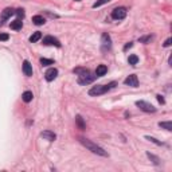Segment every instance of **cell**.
Listing matches in <instances>:
<instances>
[{"instance_id":"obj_1","label":"cell","mask_w":172,"mask_h":172,"mask_svg":"<svg viewBox=\"0 0 172 172\" xmlns=\"http://www.w3.org/2000/svg\"><path fill=\"white\" fill-rule=\"evenodd\" d=\"M79 143H81L84 147H86L89 151H91L93 153H96V155H98V156H104V157H106L108 156V152L104 149V148H101L100 145H97V144H94L93 141H90V140H88V139H85V137H79Z\"/></svg>"},{"instance_id":"obj_2","label":"cell","mask_w":172,"mask_h":172,"mask_svg":"<svg viewBox=\"0 0 172 172\" xmlns=\"http://www.w3.org/2000/svg\"><path fill=\"white\" fill-rule=\"evenodd\" d=\"M116 85H117L116 82H110L109 85H97V86H93V88L89 90V96L97 97V96H101V94H105V93H108L110 89H113Z\"/></svg>"},{"instance_id":"obj_3","label":"cell","mask_w":172,"mask_h":172,"mask_svg":"<svg viewBox=\"0 0 172 172\" xmlns=\"http://www.w3.org/2000/svg\"><path fill=\"white\" fill-rule=\"evenodd\" d=\"M96 79V75H91L90 74V71H85L84 74H79L78 75V84L79 85H89V84H91V82Z\"/></svg>"},{"instance_id":"obj_4","label":"cell","mask_w":172,"mask_h":172,"mask_svg":"<svg viewBox=\"0 0 172 172\" xmlns=\"http://www.w3.org/2000/svg\"><path fill=\"white\" fill-rule=\"evenodd\" d=\"M136 106H139L143 112H147V113H155V112H156V108L147 101H137Z\"/></svg>"},{"instance_id":"obj_5","label":"cell","mask_w":172,"mask_h":172,"mask_svg":"<svg viewBox=\"0 0 172 172\" xmlns=\"http://www.w3.org/2000/svg\"><path fill=\"white\" fill-rule=\"evenodd\" d=\"M127 16V8L124 7H117L112 11V18L116 19V20H121Z\"/></svg>"},{"instance_id":"obj_6","label":"cell","mask_w":172,"mask_h":172,"mask_svg":"<svg viewBox=\"0 0 172 172\" xmlns=\"http://www.w3.org/2000/svg\"><path fill=\"white\" fill-rule=\"evenodd\" d=\"M101 48L102 51H108L112 48V41H110V36L108 34H102V38H101Z\"/></svg>"},{"instance_id":"obj_7","label":"cell","mask_w":172,"mask_h":172,"mask_svg":"<svg viewBox=\"0 0 172 172\" xmlns=\"http://www.w3.org/2000/svg\"><path fill=\"white\" fill-rule=\"evenodd\" d=\"M43 45H46V46H57V47H61V42H59L57 38L51 36V35H47V36H45V38H43Z\"/></svg>"},{"instance_id":"obj_8","label":"cell","mask_w":172,"mask_h":172,"mask_svg":"<svg viewBox=\"0 0 172 172\" xmlns=\"http://www.w3.org/2000/svg\"><path fill=\"white\" fill-rule=\"evenodd\" d=\"M124 84L127 85V86L137 88V86H139V79H137V75H136V74H131V75H128L127 78H125Z\"/></svg>"},{"instance_id":"obj_9","label":"cell","mask_w":172,"mask_h":172,"mask_svg":"<svg viewBox=\"0 0 172 172\" xmlns=\"http://www.w3.org/2000/svg\"><path fill=\"white\" fill-rule=\"evenodd\" d=\"M57 75H58V70H57V69H54V67H51V69H48V70L46 71L45 78H46V81L51 82V81H54V79L57 78Z\"/></svg>"},{"instance_id":"obj_10","label":"cell","mask_w":172,"mask_h":172,"mask_svg":"<svg viewBox=\"0 0 172 172\" xmlns=\"http://www.w3.org/2000/svg\"><path fill=\"white\" fill-rule=\"evenodd\" d=\"M23 73H24L26 77H31V75H32V65H31L28 61L23 62Z\"/></svg>"},{"instance_id":"obj_11","label":"cell","mask_w":172,"mask_h":172,"mask_svg":"<svg viewBox=\"0 0 172 172\" xmlns=\"http://www.w3.org/2000/svg\"><path fill=\"white\" fill-rule=\"evenodd\" d=\"M41 136L45 140H48V141H54V140L57 139V134L54 133V132H51V131H43L41 133Z\"/></svg>"},{"instance_id":"obj_12","label":"cell","mask_w":172,"mask_h":172,"mask_svg":"<svg viewBox=\"0 0 172 172\" xmlns=\"http://www.w3.org/2000/svg\"><path fill=\"white\" fill-rule=\"evenodd\" d=\"M106 73H108V67L105 65L97 66V69H96V77H102V75H105Z\"/></svg>"},{"instance_id":"obj_13","label":"cell","mask_w":172,"mask_h":172,"mask_svg":"<svg viewBox=\"0 0 172 172\" xmlns=\"http://www.w3.org/2000/svg\"><path fill=\"white\" fill-rule=\"evenodd\" d=\"M14 14H15V11H14L12 8H5V10L2 12V20H7V19H10Z\"/></svg>"},{"instance_id":"obj_14","label":"cell","mask_w":172,"mask_h":172,"mask_svg":"<svg viewBox=\"0 0 172 172\" xmlns=\"http://www.w3.org/2000/svg\"><path fill=\"white\" fill-rule=\"evenodd\" d=\"M32 97H34V94H32V91H30V90L24 91V93L22 94V100L24 102H31L32 101Z\"/></svg>"},{"instance_id":"obj_15","label":"cell","mask_w":172,"mask_h":172,"mask_svg":"<svg viewBox=\"0 0 172 172\" xmlns=\"http://www.w3.org/2000/svg\"><path fill=\"white\" fill-rule=\"evenodd\" d=\"M11 28L12 30H22V27H23V22L20 20V19H16V20H14V22H11Z\"/></svg>"},{"instance_id":"obj_16","label":"cell","mask_w":172,"mask_h":172,"mask_svg":"<svg viewBox=\"0 0 172 172\" xmlns=\"http://www.w3.org/2000/svg\"><path fill=\"white\" fill-rule=\"evenodd\" d=\"M32 22H34V24H36V26H42V24H45L46 20L42 15H35L32 18Z\"/></svg>"},{"instance_id":"obj_17","label":"cell","mask_w":172,"mask_h":172,"mask_svg":"<svg viewBox=\"0 0 172 172\" xmlns=\"http://www.w3.org/2000/svg\"><path fill=\"white\" fill-rule=\"evenodd\" d=\"M41 38H42V32H41V31H36V32H34L32 35L30 36V42L31 43H35V42H38Z\"/></svg>"},{"instance_id":"obj_18","label":"cell","mask_w":172,"mask_h":172,"mask_svg":"<svg viewBox=\"0 0 172 172\" xmlns=\"http://www.w3.org/2000/svg\"><path fill=\"white\" fill-rule=\"evenodd\" d=\"M159 127H160V128H164L165 131H172V122H171V121L159 122Z\"/></svg>"},{"instance_id":"obj_19","label":"cell","mask_w":172,"mask_h":172,"mask_svg":"<svg viewBox=\"0 0 172 172\" xmlns=\"http://www.w3.org/2000/svg\"><path fill=\"white\" fill-rule=\"evenodd\" d=\"M147 156L149 157V160H152V163H153V164H156V165L160 164V159H159L157 156H155L153 153H151V152H147Z\"/></svg>"},{"instance_id":"obj_20","label":"cell","mask_w":172,"mask_h":172,"mask_svg":"<svg viewBox=\"0 0 172 172\" xmlns=\"http://www.w3.org/2000/svg\"><path fill=\"white\" fill-rule=\"evenodd\" d=\"M128 62H129V65L136 66V65H137V62H139V58H137V55H129Z\"/></svg>"},{"instance_id":"obj_21","label":"cell","mask_w":172,"mask_h":172,"mask_svg":"<svg viewBox=\"0 0 172 172\" xmlns=\"http://www.w3.org/2000/svg\"><path fill=\"white\" fill-rule=\"evenodd\" d=\"M75 121H77V124H78V127L81 128V129H85V122H84V120H82V117L81 116H77L75 117Z\"/></svg>"},{"instance_id":"obj_22","label":"cell","mask_w":172,"mask_h":172,"mask_svg":"<svg viewBox=\"0 0 172 172\" xmlns=\"http://www.w3.org/2000/svg\"><path fill=\"white\" fill-rule=\"evenodd\" d=\"M41 63H42V66H50V65H54V61H53V59L42 58L41 59Z\"/></svg>"},{"instance_id":"obj_23","label":"cell","mask_w":172,"mask_h":172,"mask_svg":"<svg viewBox=\"0 0 172 172\" xmlns=\"http://www.w3.org/2000/svg\"><path fill=\"white\" fill-rule=\"evenodd\" d=\"M110 0H97L96 3L93 4V8H97V7H100V5H102V4H106V3H109Z\"/></svg>"},{"instance_id":"obj_24","label":"cell","mask_w":172,"mask_h":172,"mask_svg":"<svg viewBox=\"0 0 172 172\" xmlns=\"http://www.w3.org/2000/svg\"><path fill=\"white\" fill-rule=\"evenodd\" d=\"M15 14L19 16V18H22V19L24 18V10H22V8H19V10H16V11H15Z\"/></svg>"},{"instance_id":"obj_25","label":"cell","mask_w":172,"mask_h":172,"mask_svg":"<svg viewBox=\"0 0 172 172\" xmlns=\"http://www.w3.org/2000/svg\"><path fill=\"white\" fill-rule=\"evenodd\" d=\"M145 139H147V140H149V141H152V143H155V144H157V145H161V144H163L161 141H157V140H156V139H153V137L147 136V137H145Z\"/></svg>"},{"instance_id":"obj_26","label":"cell","mask_w":172,"mask_h":172,"mask_svg":"<svg viewBox=\"0 0 172 172\" xmlns=\"http://www.w3.org/2000/svg\"><path fill=\"white\" fill-rule=\"evenodd\" d=\"M8 39H10V35H8V34H0V41L5 42V41H8Z\"/></svg>"},{"instance_id":"obj_27","label":"cell","mask_w":172,"mask_h":172,"mask_svg":"<svg viewBox=\"0 0 172 172\" xmlns=\"http://www.w3.org/2000/svg\"><path fill=\"white\" fill-rule=\"evenodd\" d=\"M152 41V36H145V38H140V42L141 43H148Z\"/></svg>"},{"instance_id":"obj_28","label":"cell","mask_w":172,"mask_h":172,"mask_svg":"<svg viewBox=\"0 0 172 172\" xmlns=\"http://www.w3.org/2000/svg\"><path fill=\"white\" fill-rule=\"evenodd\" d=\"M157 101H159L160 102V104H164V98H163V96H160V94H159V96H157Z\"/></svg>"},{"instance_id":"obj_29","label":"cell","mask_w":172,"mask_h":172,"mask_svg":"<svg viewBox=\"0 0 172 172\" xmlns=\"http://www.w3.org/2000/svg\"><path fill=\"white\" fill-rule=\"evenodd\" d=\"M132 46H133V43H132V42H129V43H127V45H125V47H124V50H125V51H127V50H128V48H131V47H132Z\"/></svg>"},{"instance_id":"obj_30","label":"cell","mask_w":172,"mask_h":172,"mask_svg":"<svg viewBox=\"0 0 172 172\" xmlns=\"http://www.w3.org/2000/svg\"><path fill=\"white\" fill-rule=\"evenodd\" d=\"M170 45H171V38H168L167 41L164 42V47H168V46H170Z\"/></svg>"},{"instance_id":"obj_31","label":"cell","mask_w":172,"mask_h":172,"mask_svg":"<svg viewBox=\"0 0 172 172\" xmlns=\"http://www.w3.org/2000/svg\"><path fill=\"white\" fill-rule=\"evenodd\" d=\"M75 2H81V0H75Z\"/></svg>"}]
</instances>
